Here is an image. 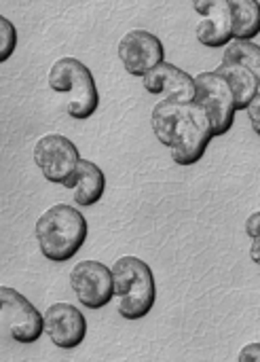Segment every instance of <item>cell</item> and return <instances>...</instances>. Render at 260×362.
I'll return each instance as SVG.
<instances>
[{"label":"cell","mask_w":260,"mask_h":362,"mask_svg":"<svg viewBox=\"0 0 260 362\" xmlns=\"http://www.w3.org/2000/svg\"><path fill=\"white\" fill-rule=\"evenodd\" d=\"M216 72H220L225 76V81L231 87V93L235 98V108L237 110H246L250 106V102L256 98L259 93V83L256 76L240 62H223Z\"/></svg>","instance_id":"5bb4252c"},{"label":"cell","mask_w":260,"mask_h":362,"mask_svg":"<svg viewBox=\"0 0 260 362\" xmlns=\"http://www.w3.org/2000/svg\"><path fill=\"white\" fill-rule=\"evenodd\" d=\"M40 255L51 263H68L85 246L89 235L87 218L68 204H55L40 214L34 227Z\"/></svg>","instance_id":"7a4b0ae2"},{"label":"cell","mask_w":260,"mask_h":362,"mask_svg":"<svg viewBox=\"0 0 260 362\" xmlns=\"http://www.w3.org/2000/svg\"><path fill=\"white\" fill-rule=\"evenodd\" d=\"M51 91L64 98V110L76 121H87L100 106V91L91 70L76 57L57 59L47 78Z\"/></svg>","instance_id":"277c9868"},{"label":"cell","mask_w":260,"mask_h":362,"mask_svg":"<svg viewBox=\"0 0 260 362\" xmlns=\"http://www.w3.org/2000/svg\"><path fill=\"white\" fill-rule=\"evenodd\" d=\"M223 62H240V64H244V66L256 76L260 93V45H256L254 40H240V38H233V40L225 47Z\"/></svg>","instance_id":"2e32d148"},{"label":"cell","mask_w":260,"mask_h":362,"mask_svg":"<svg viewBox=\"0 0 260 362\" xmlns=\"http://www.w3.org/2000/svg\"><path fill=\"white\" fill-rule=\"evenodd\" d=\"M81 161L76 144L61 134H47L34 146V163L47 182L66 185Z\"/></svg>","instance_id":"ba28073f"},{"label":"cell","mask_w":260,"mask_h":362,"mask_svg":"<svg viewBox=\"0 0 260 362\" xmlns=\"http://www.w3.org/2000/svg\"><path fill=\"white\" fill-rule=\"evenodd\" d=\"M119 59L127 74L142 78L165 59V47L148 30H131L119 40Z\"/></svg>","instance_id":"9c48e42d"},{"label":"cell","mask_w":260,"mask_h":362,"mask_svg":"<svg viewBox=\"0 0 260 362\" xmlns=\"http://www.w3.org/2000/svg\"><path fill=\"white\" fill-rule=\"evenodd\" d=\"M64 187L72 191V197H74L76 206L91 208L104 197L106 176H104V172H102V168L98 163L89 161V159H81L76 170L72 172V176L68 178V182Z\"/></svg>","instance_id":"4fadbf2b"},{"label":"cell","mask_w":260,"mask_h":362,"mask_svg":"<svg viewBox=\"0 0 260 362\" xmlns=\"http://www.w3.org/2000/svg\"><path fill=\"white\" fill-rule=\"evenodd\" d=\"M142 85L150 95H165L176 100L195 98V76L165 59L142 76Z\"/></svg>","instance_id":"7c38bea8"},{"label":"cell","mask_w":260,"mask_h":362,"mask_svg":"<svg viewBox=\"0 0 260 362\" xmlns=\"http://www.w3.org/2000/svg\"><path fill=\"white\" fill-rule=\"evenodd\" d=\"M246 235L250 238V259L260 269V210L252 212L246 221Z\"/></svg>","instance_id":"ac0fdd59"},{"label":"cell","mask_w":260,"mask_h":362,"mask_svg":"<svg viewBox=\"0 0 260 362\" xmlns=\"http://www.w3.org/2000/svg\"><path fill=\"white\" fill-rule=\"evenodd\" d=\"M240 362H260V344H248L240 354Z\"/></svg>","instance_id":"ffe728a7"},{"label":"cell","mask_w":260,"mask_h":362,"mask_svg":"<svg viewBox=\"0 0 260 362\" xmlns=\"http://www.w3.org/2000/svg\"><path fill=\"white\" fill-rule=\"evenodd\" d=\"M246 112H248L252 132H254L256 136H260V93H256V98L250 102V106L246 108Z\"/></svg>","instance_id":"d6986e66"},{"label":"cell","mask_w":260,"mask_h":362,"mask_svg":"<svg viewBox=\"0 0 260 362\" xmlns=\"http://www.w3.org/2000/svg\"><path fill=\"white\" fill-rule=\"evenodd\" d=\"M45 333L59 350H74L87 337V320L83 312L70 303H53L42 314Z\"/></svg>","instance_id":"8fae6325"},{"label":"cell","mask_w":260,"mask_h":362,"mask_svg":"<svg viewBox=\"0 0 260 362\" xmlns=\"http://www.w3.org/2000/svg\"><path fill=\"white\" fill-rule=\"evenodd\" d=\"M15 49H17V30L6 17H2V21H0V64L8 62L13 57Z\"/></svg>","instance_id":"e0dca14e"},{"label":"cell","mask_w":260,"mask_h":362,"mask_svg":"<svg viewBox=\"0 0 260 362\" xmlns=\"http://www.w3.org/2000/svg\"><path fill=\"white\" fill-rule=\"evenodd\" d=\"M193 8L199 15L195 34L203 47L220 49L233 40V15L229 0H193Z\"/></svg>","instance_id":"30bf717a"},{"label":"cell","mask_w":260,"mask_h":362,"mask_svg":"<svg viewBox=\"0 0 260 362\" xmlns=\"http://www.w3.org/2000/svg\"><path fill=\"white\" fill-rule=\"evenodd\" d=\"M208 115L214 138L227 136L235 123V98L231 93L229 83L216 70H206L195 76V98H193Z\"/></svg>","instance_id":"5b68a950"},{"label":"cell","mask_w":260,"mask_h":362,"mask_svg":"<svg viewBox=\"0 0 260 362\" xmlns=\"http://www.w3.org/2000/svg\"><path fill=\"white\" fill-rule=\"evenodd\" d=\"M112 278L121 318L131 322L146 318L157 303L155 274L148 263L138 257H121L114 261Z\"/></svg>","instance_id":"3957f363"},{"label":"cell","mask_w":260,"mask_h":362,"mask_svg":"<svg viewBox=\"0 0 260 362\" xmlns=\"http://www.w3.org/2000/svg\"><path fill=\"white\" fill-rule=\"evenodd\" d=\"M0 21H2V15H0Z\"/></svg>","instance_id":"44dd1931"},{"label":"cell","mask_w":260,"mask_h":362,"mask_svg":"<svg viewBox=\"0 0 260 362\" xmlns=\"http://www.w3.org/2000/svg\"><path fill=\"white\" fill-rule=\"evenodd\" d=\"M0 320L6 325L13 341L21 346L36 344L45 333L42 314L11 286H0Z\"/></svg>","instance_id":"8992f818"},{"label":"cell","mask_w":260,"mask_h":362,"mask_svg":"<svg viewBox=\"0 0 260 362\" xmlns=\"http://www.w3.org/2000/svg\"><path fill=\"white\" fill-rule=\"evenodd\" d=\"M70 288L87 310H104L114 299L112 269L100 261H81L70 272Z\"/></svg>","instance_id":"52a82bcc"},{"label":"cell","mask_w":260,"mask_h":362,"mask_svg":"<svg viewBox=\"0 0 260 362\" xmlns=\"http://www.w3.org/2000/svg\"><path fill=\"white\" fill-rule=\"evenodd\" d=\"M150 125L172 159L184 168L199 163L214 138L210 119L195 100H161L153 108Z\"/></svg>","instance_id":"6da1fadb"},{"label":"cell","mask_w":260,"mask_h":362,"mask_svg":"<svg viewBox=\"0 0 260 362\" xmlns=\"http://www.w3.org/2000/svg\"><path fill=\"white\" fill-rule=\"evenodd\" d=\"M233 15V38L254 40L260 34V0H229Z\"/></svg>","instance_id":"9a60e30c"}]
</instances>
